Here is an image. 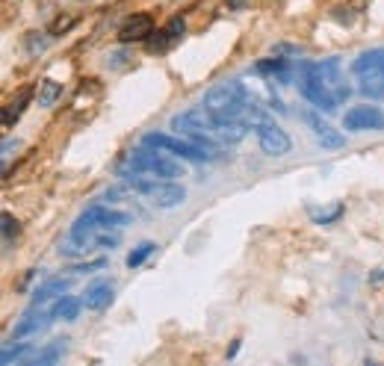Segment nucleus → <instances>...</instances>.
I'll use <instances>...</instances> for the list:
<instances>
[{"mask_svg":"<svg viewBox=\"0 0 384 366\" xmlns=\"http://www.w3.org/2000/svg\"><path fill=\"white\" fill-rule=\"evenodd\" d=\"M30 352H33V345H30V343L6 345V349H4V355H0V363H4V366H12V363H18V360H24Z\"/></svg>","mask_w":384,"mask_h":366,"instance_id":"nucleus-22","label":"nucleus"},{"mask_svg":"<svg viewBox=\"0 0 384 366\" xmlns=\"http://www.w3.org/2000/svg\"><path fill=\"white\" fill-rule=\"evenodd\" d=\"M38 33H30L27 36V48H30V53H42L45 48H48V42H45V38H36Z\"/></svg>","mask_w":384,"mask_h":366,"instance_id":"nucleus-27","label":"nucleus"},{"mask_svg":"<svg viewBox=\"0 0 384 366\" xmlns=\"http://www.w3.org/2000/svg\"><path fill=\"white\" fill-rule=\"evenodd\" d=\"M142 145L160 148V151H166V154H172V157H180V160H190V162H210V160H216L213 151L195 145L192 139H190V142H187V139H175V136H169V133H145V136H142Z\"/></svg>","mask_w":384,"mask_h":366,"instance_id":"nucleus-5","label":"nucleus"},{"mask_svg":"<svg viewBox=\"0 0 384 366\" xmlns=\"http://www.w3.org/2000/svg\"><path fill=\"white\" fill-rule=\"evenodd\" d=\"M27 100H30V89H27V92H21V98H18L15 104H9V107L4 110V127H6V130L15 125L18 118H21V113H24V107H27Z\"/></svg>","mask_w":384,"mask_h":366,"instance_id":"nucleus-21","label":"nucleus"},{"mask_svg":"<svg viewBox=\"0 0 384 366\" xmlns=\"http://www.w3.org/2000/svg\"><path fill=\"white\" fill-rule=\"evenodd\" d=\"M239 352V340H234V345H231V349H228V357H234Z\"/></svg>","mask_w":384,"mask_h":366,"instance_id":"nucleus-31","label":"nucleus"},{"mask_svg":"<svg viewBox=\"0 0 384 366\" xmlns=\"http://www.w3.org/2000/svg\"><path fill=\"white\" fill-rule=\"evenodd\" d=\"M59 98H63V83H56V80L38 83V107H53Z\"/></svg>","mask_w":384,"mask_h":366,"instance_id":"nucleus-19","label":"nucleus"},{"mask_svg":"<svg viewBox=\"0 0 384 366\" xmlns=\"http://www.w3.org/2000/svg\"><path fill=\"white\" fill-rule=\"evenodd\" d=\"M83 219L86 221H98V225H107V228H115V231H125L128 225H130V213H118V210H110V207H100V204H95V207H89L86 213H83Z\"/></svg>","mask_w":384,"mask_h":366,"instance_id":"nucleus-11","label":"nucleus"},{"mask_svg":"<svg viewBox=\"0 0 384 366\" xmlns=\"http://www.w3.org/2000/svg\"><path fill=\"white\" fill-rule=\"evenodd\" d=\"M225 4H228V9H242L249 0H225Z\"/></svg>","mask_w":384,"mask_h":366,"instance_id":"nucleus-30","label":"nucleus"},{"mask_svg":"<svg viewBox=\"0 0 384 366\" xmlns=\"http://www.w3.org/2000/svg\"><path fill=\"white\" fill-rule=\"evenodd\" d=\"M71 24H74V18H68V21H63V18H59V21L51 27V36H59V33H66V30H71Z\"/></svg>","mask_w":384,"mask_h":366,"instance_id":"nucleus-28","label":"nucleus"},{"mask_svg":"<svg viewBox=\"0 0 384 366\" xmlns=\"http://www.w3.org/2000/svg\"><path fill=\"white\" fill-rule=\"evenodd\" d=\"M254 71H257V74H266V77H272V80H278V83H287V80L293 77V71H290V59H281V56H275V59H260Z\"/></svg>","mask_w":384,"mask_h":366,"instance_id":"nucleus-14","label":"nucleus"},{"mask_svg":"<svg viewBox=\"0 0 384 366\" xmlns=\"http://www.w3.org/2000/svg\"><path fill=\"white\" fill-rule=\"evenodd\" d=\"M301 71H305L311 80H316V83L337 100V107H340V104H346V98L352 95V89L346 86V77H343L337 59H322V63H305V66H301Z\"/></svg>","mask_w":384,"mask_h":366,"instance_id":"nucleus-4","label":"nucleus"},{"mask_svg":"<svg viewBox=\"0 0 384 366\" xmlns=\"http://www.w3.org/2000/svg\"><path fill=\"white\" fill-rule=\"evenodd\" d=\"M299 92L305 95L313 107H319V110H326V113H334V110H337V100H334L326 89H322L316 80H311L305 71H301V77H299Z\"/></svg>","mask_w":384,"mask_h":366,"instance_id":"nucleus-10","label":"nucleus"},{"mask_svg":"<svg viewBox=\"0 0 384 366\" xmlns=\"http://www.w3.org/2000/svg\"><path fill=\"white\" fill-rule=\"evenodd\" d=\"M68 278H53V281H48V283H42L36 293H33V301H30V310H42V308H48L51 301H56L59 296H63L66 290H68Z\"/></svg>","mask_w":384,"mask_h":366,"instance_id":"nucleus-12","label":"nucleus"},{"mask_svg":"<svg viewBox=\"0 0 384 366\" xmlns=\"http://www.w3.org/2000/svg\"><path fill=\"white\" fill-rule=\"evenodd\" d=\"M63 355H66V340H56V343L48 345L42 355H36L33 360H27V366H51V363H56Z\"/></svg>","mask_w":384,"mask_h":366,"instance_id":"nucleus-20","label":"nucleus"},{"mask_svg":"<svg viewBox=\"0 0 384 366\" xmlns=\"http://www.w3.org/2000/svg\"><path fill=\"white\" fill-rule=\"evenodd\" d=\"M95 269H107V260L100 257V260H89V263H77V266H71L68 272L80 275V272H95Z\"/></svg>","mask_w":384,"mask_h":366,"instance_id":"nucleus-25","label":"nucleus"},{"mask_svg":"<svg viewBox=\"0 0 384 366\" xmlns=\"http://www.w3.org/2000/svg\"><path fill=\"white\" fill-rule=\"evenodd\" d=\"M311 213V219L316 221V225H334V221H340V216L346 213V207L343 204H334V207H328V210H308Z\"/></svg>","mask_w":384,"mask_h":366,"instance_id":"nucleus-23","label":"nucleus"},{"mask_svg":"<svg viewBox=\"0 0 384 366\" xmlns=\"http://www.w3.org/2000/svg\"><path fill=\"white\" fill-rule=\"evenodd\" d=\"M249 100H251L249 89L242 86V83H237V80H231V83L213 86V89L204 95V107H207L213 115H219V118H237L239 110L246 107Z\"/></svg>","mask_w":384,"mask_h":366,"instance_id":"nucleus-3","label":"nucleus"},{"mask_svg":"<svg viewBox=\"0 0 384 366\" xmlns=\"http://www.w3.org/2000/svg\"><path fill=\"white\" fill-rule=\"evenodd\" d=\"M358 77V89L367 98H384V71H370V74H355Z\"/></svg>","mask_w":384,"mask_h":366,"instance_id":"nucleus-17","label":"nucleus"},{"mask_svg":"<svg viewBox=\"0 0 384 366\" xmlns=\"http://www.w3.org/2000/svg\"><path fill=\"white\" fill-rule=\"evenodd\" d=\"M18 148H21V142H18V139H6V142H4V157H9V154L18 151Z\"/></svg>","mask_w":384,"mask_h":366,"instance_id":"nucleus-29","label":"nucleus"},{"mask_svg":"<svg viewBox=\"0 0 384 366\" xmlns=\"http://www.w3.org/2000/svg\"><path fill=\"white\" fill-rule=\"evenodd\" d=\"M343 127L352 133H378L384 130V113L378 107H352L343 115Z\"/></svg>","mask_w":384,"mask_h":366,"instance_id":"nucleus-6","label":"nucleus"},{"mask_svg":"<svg viewBox=\"0 0 384 366\" xmlns=\"http://www.w3.org/2000/svg\"><path fill=\"white\" fill-rule=\"evenodd\" d=\"M355 74H370V71H384V48H373V51H363L355 66H352Z\"/></svg>","mask_w":384,"mask_h":366,"instance_id":"nucleus-16","label":"nucleus"},{"mask_svg":"<svg viewBox=\"0 0 384 366\" xmlns=\"http://www.w3.org/2000/svg\"><path fill=\"white\" fill-rule=\"evenodd\" d=\"M254 133H257L260 151H264L266 157H287L290 148H293V139L281 127H275V121L272 125H264V127H254Z\"/></svg>","mask_w":384,"mask_h":366,"instance_id":"nucleus-7","label":"nucleus"},{"mask_svg":"<svg viewBox=\"0 0 384 366\" xmlns=\"http://www.w3.org/2000/svg\"><path fill=\"white\" fill-rule=\"evenodd\" d=\"M128 180H130L133 192L145 195L148 204H154L160 210H172L177 204H184V198H187V189L175 180H160V177H128Z\"/></svg>","mask_w":384,"mask_h":366,"instance_id":"nucleus-2","label":"nucleus"},{"mask_svg":"<svg viewBox=\"0 0 384 366\" xmlns=\"http://www.w3.org/2000/svg\"><path fill=\"white\" fill-rule=\"evenodd\" d=\"M154 33V18L148 12H133L130 18H125L118 27V42L130 45V42H148V36Z\"/></svg>","mask_w":384,"mask_h":366,"instance_id":"nucleus-8","label":"nucleus"},{"mask_svg":"<svg viewBox=\"0 0 384 366\" xmlns=\"http://www.w3.org/2000/svg\"><path fill=\"white\" fill-rule=\"evenodd\" d=\"M18 231L21 228H18V221L12 219V213H4V239L12 242V236H18Z\"/></svg>","mask_w":384,"mask_h":366,"instance_id":"nucleus-26","label":"nucleus"},{"mask_svg":"<svg viewBox=\"0 0 384 366\" xmlns=\"http://www.w3.org/2000/svg\"><path fill=\"white\" fill-rule=\"evenodd\" d=\"M113 296H115L113 281H95V283H89L86 293H83V308H86V310H95V313H100L104 308H110Z\"/></svg>","mask_w":384,"mask_h":366,"instance_id":"nucleus-9","label":"nucleus"},{"mask_svg":"<svg viewBox=\"0 0 384 366\" xmlns=\"http://www.w3.org/2000/svg\"><path fill=\"white\" fill-rule=\"evenodd\" d=\"M308 125L313 127V136L322 148H343L346 145V136H343L340 130H334L328 121H322L319 115H308Z\"/></svg>","mask_w":384,"mask_h":366,"instance_id":"nucleus-13","label":"nucleus"},{"mask_svg":"<svg viewBox=\"0 0 384 366\" xmlns=\"http://www.w3.org/2000/svg\"><path fill=\"white\" fill-rule=\"evenodd\" d=\"M154 251H157V246H154V242H139V246H136V249L128 254V266H130V269L142 266V263H145V260H148Z\"/></svg>","mask_w":384,"mask_h":366,"instance_id":"nucleus-24","label":"nucleus"},{"mask_svg":"<svg viewBox=\"0 0 384 366\" xmlns=\"http://www.w3.org/2000/svg\"><path fill=\"white\" fill-rule=\"evenodd\" d=\"M121 177H160V180H175L184 177V166L166 157V151H160L151 145L136 148L128 157V169H121Z\"/></svg>","mask_w":384,"mask_h":366,"instance_id":"nucleus-1","label":"nucleus"},{"mask_svg":"<svg viewBox=\"0 0 384 366\" xmlns=\"http://www.w3.org/2000/svg\"><path fill=\"white\" fill-rule=\"evenodd\" d=\"M80 308H83V298H71V296H59L53 304H51V319H63V322H74L77 319V313H80Z\"/></svg>","mask_w":384,"mask_h":366,"instance_id":"nucleus-15","label":"nucleus"},{"mask_svg":"<svg viewBox=\"0 0 384 366\" xmlns=\"http://www.w3.org/2000/svg\"><path fill=\"white\" fill-rule=\"evenodd\" d=\"M48 322H51V313H48V316H33V313H27L21 322L15 325V331H12V343H15V340H21V337H27V334L42 331Z\"/></svg>","mask_w":384,"mask_h":366,"instance_id":"nucleus-18","label":"nucleus"}]
</instances>
